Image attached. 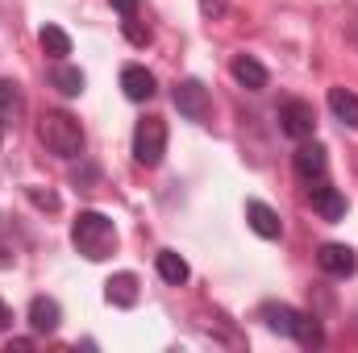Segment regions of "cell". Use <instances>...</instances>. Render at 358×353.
Masks as SVG:
<instances>
[{
	"label": "cell",
	"instance_id": "obj_1",
	"mask_svg": "<svg viewBox=\"0 0 358 353\" xmlns=\"http://www.w3.org/2000/svg\"><path fill=\"white\" fill-rule=\"evenodd\" d=\"M71 246L88 258V262H104L113 250H117V225L104 216V212H80L76 216V225H71Z\"/></svg>",
	"mask_w": 358,
	"mask_h": 353
},
{
	"label": "cell",
	"instance_id": "obj_2",
	"mask_svg": "<svg viewBox=\"0 0 358 353\" xmlns=\"http://www.w3.org/2000/svg\"><path fill=\"white\" fill-rule=\"evenodd\" d=\"M38 137L55 158H80L84 154V129L71 112H42Z\"/></svg>",
	"mask_w": 358,
	"mask_h": 353
},
{
	"label": "cell",
	"instance_id": "obj_3",
	"mask_svg": "<svg viewBox=\"0 0 358 353\" xmlns=\"http://www.w3.org/2000/svg\"><path fill=\"white\" fill-rule=\"evenodd\" d=\"M163 154H167V121L163 117H146V121H138V129H134V158H138V167H159L163 163Z\"/></svg>",
	"mask_w": 358,
	"mask_h": 353
},
{
	"label": "cell",
	"instance_id": "obj_4",
	"mask_svg": "<svg viewBox=\"0 0 358 353\" xmlns=\"http://www.w3.org/2000/svg\"><path fill=\"white\" fill-rule=\"evenodd\" d=\"M171 100H176L179 117H187V121H196V125H204L208 121V88L200 84V80H179L176 88H171Z\"/></svg>",
	"mask_w": 358,
	"mask_h": 353
},
{
	"label": "cell",
	"instance_id": "obj_5",
	"mask_svg": "<svg viewBox=\"0 0 358 353\" xmlns=\"http://www.w3.org/2000/svg\"><path fill=\"white\" fill-rule=\"evenodd\" d=\"M279 129H283L292 142H308V137L317 133V112H313V104H308V100H287V104L279 108Z\"/></svg>",
	"mask_w": 358,
	"mask_h": 353
},
{
	"label": "cell",
	"instance_id": "obj_6",
	"mask_svg": "<svg viewBox=\"0 0 358 353\" xmlns=\"http://www.w3.org/2000/svg\"><path fill=\"white\" fill-rule=\"evenodd\" d=\"M292 167H296V175L304 179V183H317V179L325 175V167H329L325 146H317L313 137H308V142H300V146H296V154H292Z\"/></svg>",
	"mask_w": 358,
	"mask_h": 353
},
{
	"label": "cell",
	"instance_id": "obj_7",
	"mask_svg": "<svg viewBox=\"0 0 358 353\" xmlns=\"http://www.w3.org/2000/svg\"><path fill=\"white\" fill-rule=\"evenodd\" d=\"M317 266L329 274V278H350L358 270V258L350 246H338V241H329V246H321L317 250Z\"/></svg>",
	"mask_w": 358,
	"mask_h": 353
},
{
	"label": "cell",
	"instance_id": "obj_8",
	"mask_svg": "<svg viewBox=\"0 0 358 353\" xmlns=\"http://www.w3.org/2000/svg\"><path fill=\"white\" fill-rule=\"evenodd\" d=\"M308 191H313V212H317L321 220L338 225V220L346 216V195H342L338 187H329V183H321V179H317Z\"/></svg>",
	"mask_w": 358,
	"mask_h": 353
},
{
	"label": "cell",
	"instance_id": "obj_9",
	"mask_svg": "<svg viewBox=\"0 0 358 353\" xmlns=\"http://www.w3.org/2000/svg\"><path fill=\"white\" fill-rule=\"evenodd\" d=\"M121 88H125V96H129L134 104H146V100L159 91V84H155V75H150L146 67L129 63V67H121Z\"/></svg>",
	"mask_w": 358,
	"mask_h": 353
},
{
	"label": "cell",
	"instance_id": "obj_10",
	"mask_svg": "<svg viewBox=\"0 0 358 353\" xmlns=\"http://www.w3.org/2000/svg\"><path fill=\"white\" fill-rule=\"evenodd\" d=\"M246 225H250L259 237H267V241H275V237L283 233L279 212H275L271 204H263V200H250V204H246Z\"/></svg>",
	"mask_w": 358,
	"mask_h": 353
},
{
	"label": "cell",
	"instance_id": "obj_11",
	"mask_svg": "<svg viewBox=\"0 0 358 353\" xmlns=\"http://www.w3.org/2000/svg\"><path fill=\"white\" fill-rule=\"evenodd\" d=\"M229 71H234V80H238L246 91H263V88L271 84L267 67H263L259 59H250V54H238V59L229 63Z\"/></svg>",
	"mask_w": 358,
	"mask_h": 353
},
{
	"label": "cell",
	"instance_id": "obj_12",
	"mask_svg": "<svg viewBox=\"0 0 358 353\" xmlns=\"http://www.w3.org/2000/svg\"><path fill=\"white\" fill-rule=\"evenodd\" d=\"M104 299H108L113 308H134V303H138V274H129V270L113 274V278L104 283Z\"/></svg>",
	"mask_w": 358,
	"mask_h": 353
},
{
	"label": "cell",
	"instance_id": "obj_13",
	"mask_svg": "<svg viewBox=\"0 0 358 353\" xmlns=\"http://www.w3.org/2000/svg\"><path fill=\"white\" fill-rule=\"evenodd\" d=\"M59 320H63V312H59V303L50 295H34L29 299V329L34 333H55Z\"/></svg>",
	"mask_w": 358,
	"mask_h": 353
},
{
	"label": "cell",
	"instance_id": "obj_14",
	"mask_svg": "<svg viewBox=\"0 0 358 353\" xmlns=\"http://www.w3.org/2000/svg\"><path fill=\"white\" fill-rule=\"evenodd\" d=\"M38 46H42V54L55 59V63H63V59L71 54V38H67L63 25H42V29H38Z\"/></svg>",
	"mask_w": 358,
	"mask_h": 353
},
{
	"label": "cell",
	"instance_id": "obj_15",
	"mask_svg": "<svg viewBox=\"0 0 358 353\" xmlns=\"http://www.w3.org/2000/svg\"><path fill=\"white\" fill-rule=\"evenodd\" d=\"M259 316L267 320V329L271 333H279V337H292V333H296V320H300V312L287 308V303H263Z\"/></svg>",
	"mask_w": 358,
	"mask_h": 353
},
{
	"label": "cell",
	"instance_id": "obj_16",
	"mask_svg": "<svg viewBox=\"0 0 358 353\" xmlns=\"http://www.w3.org/2000/svg\"><path fill=\"white\" fill-rule=\"evenodd\" d=\"M25 117V96L13 80H0V121L4 125H17Z\"/></svg>",
	"mask_w": 358,
	"mask_h": 353
},
{
	"label": "cell",
	"instance_id": "obj_17",
	"mask_svg": "<svg viewBox=\"0 0 358 353\" xmlns=\"http://www.w3.org/2000/svg\"><path fill=\"white\" fill-rule=\"evenodd\" d=\"M329 112L346 125V129H358V96L346 88H329Z\"/></svg>",
	"mask_w": 358,
	"mask_h": 353
},
{
	"label": "cell",
	"instance_id": "obj_18",
	"mask_svg": "<svg viewBox=\"0 0 358 353\" xmlns=\"http://www.w3.org/2000/svg\"><path fill=\"white\" fill-rule=\"evenodd\" d=\"M155 270H159V278H163V283H171V287H183V283H187V274H192L187 262L179 258L176 250H163V254L155 258Z\"/></svg>",
	"mask_w": 358,
	"mask_h": 353
},
{
	"label": "cell",
	"instance_id": "obj_19",
	"mask_svg": "<svg viewBox=\"0 0 358 353\" xmlns=\"http://www.w3.org/2000/svg\"><path fill=\"white\" fill-rule=\"evenodd\" d=\"M50 84H55V88L63 91V96H80L88 80H84V71H80V67H71V63L63 59V63H59V67L50 71Z\"/></svg>",
	"mask_w": 358,
	"mask_h": 353
},
{
	"label": "cell",
	"instance_id": "obj_20",
	"mask_svg": "<svg viewBox=\"0 0 358 353\" xmlns=\"http://www.w3.org/2000/svg\"><path fill=\"white\" fill-rule=\"evenodd\" d=\"M292 341H296V345H304V350H317V345L325 341V333H321V324H317L313 316H304V312H300V320H296V333H292Z\"/></svg>",
	"mask_w": 358,
	"mask_h": 353
},
{
	"label": "cell",
	"instance_id": "obj_21",
	"mask_svg": "<svg viewBox=\"0 0 358 353\" xmlns=\"http://www.w3.org/2000/svg\"><path fill=\"white\" fill-rule=\"evenodd\" d=\"M121 33H125L134 46H150V25H142L138 13H134V17H121Z\"/></svg>",
	"mask_w": 358,
	"mask_h": 353
},
{
	"label": "cell",
	"instance_id": "obj_22",
	"mask_svg": "<svg viewBox=\"0 0 358 353\" xmlns=\"http://www.w3.org/2000/svg\"><path fill=\"white\" fill-rule=\"evenodd\" d=\"M25 195H29L38 208H46V212H59V195H55V191H42V187H25Z\"/></svg>",
	"mask_w": 358,
	"mask_h": 353
},
{
	"label": "cell",
	"instance_id": "obj_23",
	"mask_svg": "<svg viewBox=\"0 0 358 353\" xmlns=\"http://www.w3.org/2000/svg\"><path fill=\"white\" fill-rule=\"evenodd\" d=\"M108 4H113L121 17H134V13H138V0H108Z\"/></svg>",
	"mask_w": 358,
	"mask_h": 353
},
{
	"label": "cell",
	"instance_id": "obj_24",
	"mask_svg": "<svg viewBox=\"0 0 358 353\" xmlns=\"http://www.w3.org/2000/svg\"><path fill=\"white\" fill-rule=\"evenodd\" d=\"M92 179H100V171H96V167H84V171H76V187H84V183H92Z\"/></svg>",
	"mask_w": 358,
	"mask_h": 353
},
{
	"label": "cell",
	"instance_id": "obj_25",
	"mask_svg": "<svg viewBox=\"0 0 358 353\" xmlns=\"http://www.w3.org/2000/svg\"><path fill=\"white\" fill-rule=\"evenodd\" d=\"M13 350H34V341H29V337H13V341L4 345V353H13Z\"/></svg>",
	"mask_w": 358,
	"mask_h": 353
},
{
	"label": "cell",
	"instance_id": "obj_26",
	"mask_svg": "<svg viewBox=\"0 0 358 353\" xmlns=\"http://www.w3.org/2000/svg\"><path fill=\"white\" fill-rule=\"evenodd\" d=\"M8 324H13V308H8V303H4V299H0V333H4V329H8Z\"/></svg>",
	"mask_w": 358,
	"mask_h": 353
},
{
	"label": "cell",
	"instance_id": "obj_27",
	"mask_svg": "<svg viewBox=\"0 0 358 353\" xmlns=\"http://www.w3.org/2000/svg\"><path fill=\"white\" fill-rule=\"evenodd\" d=\"M4 129H8V125H4V121H0V146H4Z\"/></svg>",
	"mask_w": 358,
	"mask_h": 353
},
{
	"label": "cell",
	"instance_id": "obj_28",
	"mask_svg": "<svg viewBox=\"0 0 358 353\" xmlns=\"http://www.w3.org/2000/svg\"><path fill=\"white\" fill-rule=\"evenodd\" d=\"M8 262H13V258H4V250H0V266H8Z\"/></svg>",
	"mask_w": 358,
	"mask_h": 353
}]
</instances>
